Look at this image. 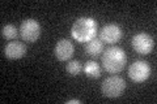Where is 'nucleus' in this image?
I'll return each instance as SVG.
<instances>
[{"mask_svg":"<svg viewBox=\"0 0 157 104\" xmlns=\"http://www.w3.org/2000/svg\"><path fill=\"white\" fill-rule=\"evenodd\" d=\"M20 34H21L24 41L33 43L41 35V25L33 18L24 20L21 26H20Z\"/></svg>","mask_w":157,"mask_h":104,"instance_id":"obj_5","label":"nucleus"},{"mask_svg":"<svg viewBox=\"0 0 157 104\" xmlns=\"http://www.w3.org/2000/svg\"><path fill=\"white\" fill-rule=\"evenodd\" d=\"M71 34L73 39L80 43H88L96 38L97 34V22L92 17H80L72 25Z\"/></svg>","mask_w":157,"mask_h":104,"instance_id":"obj_1","label":"nucleus"},{"mask_svg":"<svg viewBox=\"0 0 157 104\" xmlns=\"http://www.w3.org/2000/svg\"><path fill=\"white\" fill-rule=\"evenodd\" d=\"M151 76V66L148 63L144 60H136L135 63L131 64L128 69V77L131 78L132 82L135 83H141L147 81Z\"/></svg>","mask_w":157,"mask_h":104,"instance_id":"obj_4","label":"nucleus"},{"mask_svg":"<svg viewBox=\"0 0 157 104\" xmlns=\"http://www.w3.org/2000/svg\"><path fill=\"white\" fill-rule=\"evenodd\" d=\"M104 51V42L100 38H93L92 41L85 43V52L90 56H100Z\"/></svg>","mask_w":157,"mask_h":104,"instance_id":"obj_10","label":"nucleus"},{"mask_svg":"<svg viewBox=\"0 0 157 104\" xmlns=\"http://www.w3.org/2000/svg\"><path fill=\"white\" fill-rule=\"evenodd\" d=\"M127 56L121 47H110L102 53V65L109 73H119L126 66Z\"/></svg>","mask_w":157,"mask_h":104,"instance_id":"obj_2","label":"nucleus"},{"mask_svg":"<svg viewBox=\"0 0 157 104\" xmlns=\"http://www.w3.org/2000/svg\"><path fill=\"white\" fill-rule=\"evenodd\" d=\"M73 52H75V47H73V44L68 39H60L55 44V48H54V55L60 61L70 60L73 55Z\"/></svg>","mask_w":157,"mask_h":104,"instance_id":"obj_7","label":"nucleus"},{"mask_svg":"<svg viewBox=\"0 0 157 104\" xmlns=\"http://www.w3.org/2000/svg\"><path fill=\"white\" fill-rule=\"evenodd\" d=\"M124 88H126V82L123 78L118 76H111V77H107L102 82L101 91L104 96L114 99V98H119L124 92Z\"/></svg>","mask_w":157,"mask_h":104,"instance_id":"obj_3","label":"nucleus"},{"mask_svg":"<svg viewBox=\"0 0 157 104\" xmlns=\"http://www.w3.org/2000/svg\"><path fill=\"white\" fill-rule=\"evenodd\" d=\"M17 29L14 25L12 23H8V25H4V26L2 27V35L4 39H8V41H12V39H14L17 37Z\"/></svg>","mask_w":157,"mask_h":104,"instance_id":"obj_12","label":"nucleus"},{"mask_svg":"<svg viewBox=\"0 0 157 104\" xmlns=\"http://www.w3.org/2000/svg\"><path fill=\"white\" fill-rule=\"evenodd\" d=\"M122 38V29L115 23L105 25L100 31V39L105 43H117Z\"/></svg>","mask_w":157,"mask_h":104,"instance_id":"obj_8","label":"nucleus"},{"mask_svg":"<svg viewBox=\"0 0 157 104\" xmlns=\"http://www.w3.org/2000/svg\"><path fill=\"white\" fill-rule=\"evenodd\" d=\"M132 47L140 55H147V53L152 52V49L155 48V41L149 34L139 33L135 34L134 38H132Z\"/></svg>","mask_w":157,"mask_h":104,"instance_id":"obj_6","label":"nucleus"},{"mask_svg":"<svg viewBox=\"0 0 157 104\" xmlns=\"http://www.w3.org/2000/svg\"><path fill=\"white\" fill-rule=\"evenodd\" d=\"M26 53V47L25 44L21 42H9L6 48H4V55H6L8 59H21L25 56Z\"/></svg>","mask_w":157,"mask_h":104,"instance_id":"obj_9","label":"nucleus"},{"mask_svg":"<svg viewBox=\"0 0 157 104\" xmlns=\"http://www.w3.org/2000/svg\"><path fill=\"white\" fill-rule=\"evenodd\" d=\"M67 103H68V104H71V103H78V104H80L81 100H78V99H72V100H68Z\"/></svg>","mask_w":157,"mask_h":104,"instance_id":"obj_14","label":"nucleus"},{"mask_svg":"<svg viewBox=\"0 0 157 104\" xmlns=\"http://www.w3.org/2000/svg\"><path fill=\"white\" fill-rule=\"evenodd\" d=\"M81 69H82L81 63L77 60H71L66 66V70L68 72V74H71V76H78V74L81 73Z\"/></svg>","mask_w":157,"mask_h":104,"instance_id":"obj_13","label":"nucleus"},{"mask_svg":"<svg viewBox=\"0 0 157 104\" xmlns=\"http://www.w3.org/2000/svg\"><path fill=\"white\" fill-rule=\"evenodd\" d=\"M84 72L89 78H98L101 76V68L96 61H88L84 65Z\"/></svg>","mask_w":157,"mask_h":104,"instance_id":"obj_11","label":"nucleus"}]
</instances>
